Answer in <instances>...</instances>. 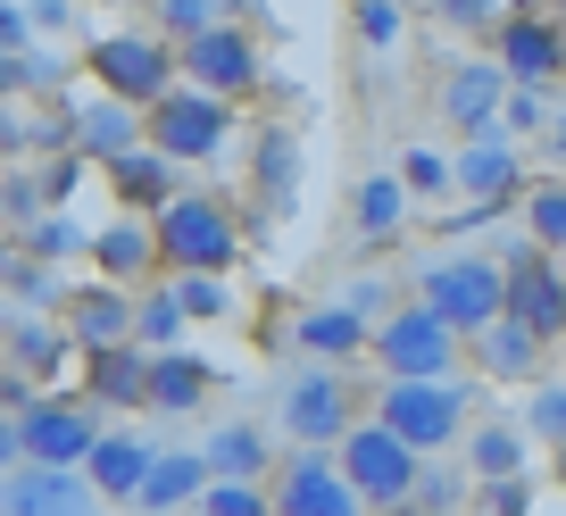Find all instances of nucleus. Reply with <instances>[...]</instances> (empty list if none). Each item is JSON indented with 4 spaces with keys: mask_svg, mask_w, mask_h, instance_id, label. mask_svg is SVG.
<instances>
[{
    "mask_svg": "<svg viewBox=\"0 0 566 516\" xmlns=\"http://www.w3.org/2000/svg\"><path fill=\"white\" fill-rule=\"evenodd\" d=\"M283 433L308 450H334L342 433H350V383H342L334 367H308L283 383Z\"/></svg>",
    "mask_w": 566,
    "mask_h": 516,
    "instance_id": "obj_7",
    "label": "nucleus"
},
{
    "mask_svg": "<svg viewBox=\"0 0 566 516\" xmlns=\"http://www.w3.org/2000/svg\"><path fill=\"white\" fill-rule=\"evenodd\" d=\"M500 67L516 75V84H549V75L566 67V25H549V18H509L500 25Z\"/></svg>",
    "mask_w": 566,
    "mask_h": 516,
    "instance_id": "obj_14",
    "label": "nucleus"
},
{
    "mask_svg": "<svg viewBox=\"0 0 566 516\" xmlns=\"http://www.w3.org/2000/svg\"><path fill=\"white\" fill-rule=\"evenodd\" d=\"M125 134H134V125H125V108H92V117H84V143H92V150H125Z\"/></svg>",
    "mask_w": 566,
    "mask_h": 516,
    "instance_id": "obj_39",
    "label": "nucleus"
},
{
    "mask_svg": "<svg viewBox=\"0 0 566 516\" xmlns=\"http://www.w3.org/2000/svg\"><path fill=\"white\" fill-rule=\"evenodd\" d=\"M25 425V450H34L42 466H84L92 442H101V425H92V409H59V400H42V409L18 417Z\"/></svg>",
    "mask_w": 566,
    "mask_h": 516,
    "instance_id": "obj_13",
    "label": "nucleus"
},
{
    "mask_svg": "<svg viewBox=\"0 0 566 516\" xmlns=\"http://www.w3.org/2000/svg\"><path fill=\"white\" fill-rule=\"evenodd\" d=\"M301 350L308 358H358V350H375V317L358 301L308 308V317H301Z\"/></svg>",
    "mask_w": 566,
    "mask_h": 516,
    "instance_id": "obj_16",
    "label": "nucleus"
},
{
    "mask_svg": "<svg viewBox=\"0 0 566 516\" xmlns=\"http://www.w3.org/2000/svg\"><path fill=\"white\" fill-rule=\"evenodd\" d=\"M459 192L483 200V209H500V200L516 192V150L492 143V134H467V150H459Z\"/></svg>",
    "mask_w": 566,
    "mask_h": 516,
    "instance_id": "obj_17",
    "label": "nucleus"
},
{
    "mask_svg": "<svg viewBox=\"0 0 566 516\" xmlns=\"http://www.w3.org/2000/svg\"><path fill=\"white\" fill-rule=\"evenodd\" d=\"M0 51H9V42H0ZM9 84H18V67H9V59H0V92H9Z\"/></svg>",
    "mask_w": 566,
    "mask_h": 516,
    "instance_id": "obj_46",
    "label": "nucleus"
},
{
    "mask_svg": "<svg viewBox=\"0 0 566 516\" xmlns=\"http://www.w3.org/2000/svg\"><path fill=\"white\" fill-rule=\"evenodd\" d=\"M209 383H217L209 358H184V350H159V358H150V409H167V417L200 409V392H209Z\"/></svg>",
    "mask_w": 566,
    "mask_h": 516,
    "instance_id": "obj_19",
    "label": "nucleus"
},
{
    "mask_svg": "<svg viewBox=\"0 0 566 516\" xmlns=\"http://www.w3.org/2000/svg\"><path fill=\"white\" fill-rule=\"evenodd\" d=\"M84 499H92V475H67V466H51V475H25L9 508H84Z\"/></svg>",
    "mask_w": 566,
    "mask_h": 516,
    "instance_id": "obj_26",
    "label": "nucleus"
},
{
    "mask_svg": "<svg viewBox=\"0 0 566 516\" xmlns=\"http://www.w3.org/2000/svg\"><path fill=\"white\" fill-rule=\"evenodd\" d=\"M500 117H509V134H542V125H549V92L542 84H516Z\"/></svg>",
    "mask_w": 566,
    "mask_h": 516,
    "instance_id": "obj_34",
    "label": "nucleus"
},
{
    "mask_svg": "<svg viewBox=\"0 0 566 516\" xmlns=\"http://www.w3.org/2000/svg\"><path fill=\"white\" fill-rule=\"evenodd\" d=\"M509 317H525L542 341L566 334V275L542 259V242H533V233H525V250L509 259Z\"/></svg>",
    "mask_w": 566,
    "mask_h": 516,
    "instance_id": "obj_10",
    "label": "nucleus"
},
{
    "mask_svg": "<svg viewBox=\"0 0 566 516\" xmlns=\"http://www.w3.org/2000/svg\"><path fill=\"white\" fill-rule=\"evenodd\" d=\"M18 450H25V425H0V466L18 459Z\"/></svg>",
    "mask_w": 566,
    "mask_h": 516,
    "instance_id": "obj_44",
    "label": "nucleus"
},
{
    "mask_svg": "<svg viewBox=\"0 0 566 516\" xmlns=\"http://www.w3.org/2000/svg\"><path fill=\"white\" fill-rule=\"evenodd\" d=\"M176 325H184V301H176V292H167V301H150V308H142V317H134V341H167V334H176Z\"/></svg>",
    "mask_w": 566,
    "mask_h": 516,
    "instance_id": "obj_38",
    "label": "nucleus"
},
{
    "mask_svg": "<svg viewBox=\"0 0 566 516\" xmlns=\"http://www.w3.org/2000/svg\"><path fill=\"white\" fill-rule=\"evenodd\" d=\"M509 84H516V75L500 67V59H475V67H459V75L442 84V117L459 125V134H492V125H500V101H509Z\"/></svg>",
    "mask_w": 566,
    "mask_h": 516,
    "instance_id": "obj_12",
    "label": "nucleus"
},
{
    "mask_svg": "<svg viewBox=\"0 0 566 516\" xmlns=\"http://www.w3.org/2000/svg\"><path fill=\"white\" fill-rule=\"evenodd\" d=\"M375 358H384L391 375H450L459 367V325H450L442 308L408 301L400 317L375 325Z\"/></svg>",
    "mask_w": 566,
    "mask_h": 516,
    "instance_id": "obj_5",
    "label": "nucleus"
},
{
    "mask_svg": "<svg viewBox=\"0 0 566 516\" xmlns=\"http://www.w3.org/2000/svg\"><path fill=\"white\" fill-rule=\"evenodd\" d=\"M34 250H42V259H59V250H84V233H75L67 217H42V225H34Z\"/></svg>",
    "mask_w": 566,
    "mask_h": 516,
    "instance_id": "obj_41",
    "label": "nucleus"
},
{
    "mask_svg": "<svg viewBox=\"0 0 566 516\" xmlns=\"http://www.w3.org/2000/svg\"><path fill=\"white\" fill-rule=\"evenodd\" d=\"M92 400H108V409H150V358H142V341L125 350V341H101V358H92Z\"/></svg>",
    "mask_w": 566,
    "mask_h": 516,
    "instance_id": "obj_18",
    "label": "nucleus"
},
{
    "mask_svg": "<svg viewBox=\"0 0 566 516\" xmlns=\"http://www.w3.org/2000/svg\"><path fill=\"white\" fill-rule=\"evenodd\" d=\"M259 200H266V209L292 200V134H266V143H259Z\"/></svg>",
    "mask_w": 566,
    "mask_h": 516,
    "instance_id": "obj_29",
    "label": "nucleus"
},
{
    "mask_svg": "<svg viewBox=\"0 0 566 516\" xmlns=\"http://www.w3.org/2000/svg\"><path fill=\"white\" fill-rule=\"evenodd\" d=\"M226 125H233V108H226V92H209V84H192V92L167 84L159 101H150V143H159L167 159H217V150H226Z\"/></svg>",
    "mask_w": 566,
    "mask_h": 516,
    "instance_id": "obj_4",
    "label": "nucleus"
},
{
    "mask_svg": "<svg viewBox=\"0 0 566 516\" xmlns=\"http://www.w3.org/2000/svg\"><path fill=\"white\" fill-rule=\"evenodd\" d=\"M0 42H25V18H18V9H0Z\"/></svg>",
    "mask_w": 566,
    "mask_h": 516,
    "instance_id": "obj_45",
    "label": "nucleus"
},
{
    "mask_svg": "<svg viewBox=\"0 0 566 516\" xmlns=\"http://www.w3.org/2000/svg\"><path fill=\"white\" fill-rule=\"evenodd\" d=\"M150 250H159V233H142V225H117V233L101 242V267H108V275H142V267H150Z\"/></svg>",
    "mask_w": 566,
    "mask_h": 516,
    "instance_id": "obj_31",
    "label": "nucleus"
},
{
    "mask_svg": "<svg viewBox=\"0 0 566 516\" xmlns=\"http://www.w3.org/2000/svg\"><path fill=\"white\" fill-rule=\"evenodd\" d=\"M233 217L217 209V200H192V192H176L159 209V250L176 259V267H209V275H226L233 267Z\"/></svg>",
    "mask_w": 566,
    "mask_h": 516,
    "instance_id": "obj_6",
    "label": "nucleus"
},
{
    "mask_svg": "<svg viewBox=\"0 0 566 516\" xmlns=\"http://www.w3.org/2000/svg\"><path fill=\"white\" fill-rule=\"evenodd\" d=\"M384 425L408 433L417 450H450V442L467 433V392L450 383V375H391Z\"/></svg>",
    "mask_w": 566,
    "mask_h": 516,
    "instance_id": "obj_2",
    "label": "nucleus"
},
{
    "mask_svg": "<svg viewBox=\"0 0 566 516\" xmlns=\"http://www.w3.org/2000/svg\"><path fill=\"white\" fill-rule=\"evenodd\" d=\"M275 508L283 516H350V508H367V499H358V483L342 475V459H325V450L301 442V459L275 475Z\"/></svg>",
    "mask_w": 566,
    "mask_h": 516,
    "instance_id": "obj_8",
    "label": "nucleus"
},
{
    "mask_svg": "<svg viewBox=\"0 0 566 516\" xmlns=\"http://www.w3.org/2000/svg\"><path fill=\"white\" fill-rule=\"evenodd\" d=\"M442 18L450 25H500V9L492 0H442Z\"/></svg>",
    "mask_w": 566,
    "mask_h": 516,
    "instance_id": "obj_42",
    "label": "nucleus"
},
{
    "mask_svg": "<svg viewBox=\"0 0 566 516\" xmlns=\"http://www.w3.org/2000/svg\"><path fill=\"white\" fill-rule=\"evenodd\" d=\"M200 483H209V459H150V475H142V508H176V499H192Z\"/></svg>",
    "mask_w": 566,
    "mask_h": 516,
    "instance_id": "obj_24",
    "label": "nucleus"
},
{
    "mask_svg": "<svg viewBox=\"0 0 566 516\" xmlns=\"http://www.w3.org/2000/svg\"><path fill=\"white\" fill-rule=\"evenodd\" d=\"M483 508H492V516H525V508H533L525 466H516V475H492V483H483Z\"/></svg>",
    "mask_w": 566,
    "mask_h": 516,
    "instance_id": "obj_36",
    "label": "nucleus"
},
{
    "mask_svg": "<svg viewBox=\"0 0 566 516\" xmlns=\"http://www.w3.org/2000/svg\"><path fill=\"white\" fill-rule=\"evenodd\" d=\"M400 183H408V192H450V183H459V159H442V150H408Z\"/></svg>",
    "mask_w": 566,
    "mask_h": 516,
    "instance_id": "obj_32",
    "label": "nucleus"
},
{
    "mask_svg": "<svg viewBox=\"0 0 566 516\" xmlns=\"http://www.w3.org/2000/svg\"><path fill=\"white\" fill-rule=\"evenodd\" d=\"M525 233L542 250H566V192H558V183H542V192L525 200Z\"/></svg>",
    "mask_w": 566,
    "mask_h": 516,
    "instance_id": "obj_30",
    "label": "nucleus"
},
{
    "mask_svg": "<svg viewBox=\"0 0 566 516\" xmlns=\"http://www.w3.org/2000/svg\"><path fill=\"white\" fill-rule=\"evenodd\" d=\"M67 325H75V341H117V334H134V301H117V292H84V301L67 308Z\"/></svg>",
    "mask_w": 566,
    "mask_h": 516,
    "instance_id": "obj_23",
    "label": "nucleus"
},
{
    "mask_svg": "<svg viewBox=\"0 0 566 516\" xmlns=\"http://www.w3.org/2000/svg\"><path fill=\"white\" fill-rule=\"evenodd\" d=\"M184 75H192V84H209V92H250L259 84V51H250V34L242 25H200V34H184Z\"/></svg>",
    "mask_w": 566,
    "mask_h": 516,
    "instance_id": "obj_9",
    "label": "nucleus"
},
{
    "mask_svg": "<svg viewBox=\"0 0 566 516\" xmlns=\"http://www.w3.org/2000/svg\"><path fill=\"white\" fill-rule=\"evenodd\" d=\"M358 34H367L375 51H391V42H400V0H358Z\"/></svg>",
    "mask_w": 566,
    "mask_h": 516,
    "instance_id": "obj_37",
    "label": "nucleus"
},
{
    "mask_svg": "<svg viewBox=\"0 0 566 516\" xmlns=\"http://www.w3.org/2000/svg\"><path fill=\"white\" fill-rule=\"evenodd\" d=\"M400 217H408V183L400 176H367L358 183V233H367V242H391Z\"/></svg>",
    "mask_w": 566,
    "mask_h": 516,
    "instance_id": "obj_22",
    "label": "nucleus"
},
{
    "mask_svg": "<svg viewBox=\"0 0 566 516\" xmlns=\"http://www.w3.org/2000/svg\"><path fill=\"white\" fill-rule=\"evenodd\" d=\"M424 450L408 442V433H391L384 417L375 425H350L342 433V475L358 483V499H375V508H400L408 492H417V475H424Z\"/></svg>",
    "mask_w": 566,
    "mask_h": 516,
    "instance_id": "obj_1",
    "label": "nucleus"
},
{
    "mask_svg": "<svg viewBox=\"0 0 566 516\" xmlns=\"http://www.w3.org/2000/svg\"><path fill=\"white\" fill-rule=\"evenodd\" d=\"M467 341H475V358H483V367L500 375V383H525V375L542 367V350H549V341L533 334L525 317H509V308H500V317L483 325V334H467Z\"/></svg>",
    "mask_w": 566,
    "mask_h": 516,
    "instance_id": "obj_15",
    "label": "nucleus"
},
{
    "mask_svg": "<svg viewBox=\"0 0 566 516\" xmlns=\"http://www.w3.org/2000/svg\"><path fill=\"white\" fill-rule=\"evenodd\" d=\"M84 475H92V492L125 499V492H142V475H150V450H142L134 433H101L92 459H84Z\"/></svg>",
    "mask_w": 566,
    "mask_h": 516,
    "instance_id": "obj_20",
    "label": "nucleus"
},
{
    "mask_svg": "<svg viewBox=\"0 0 566 516\" xmlns=\"http://www.w3.org/2000/svg\"><path fill=\"white\" fill-rule=\"evenodd\" d=\"M417 301L442 308L459 334H483V325L509 308V267H492V259H442V267H424Z\"/></svg>",
    "mask_w": 566,
    "mask_h": 516,
    "instance_id": "obj_3",
    "label": "nucleus"
},
{
    "mask_svg": "<svg viewBox=\"0 0 566 516\" xmlns=\"http://www.w3.org/2000/svg\"><path fill=\"white\" fill-rule=\"evenodd\" d=\"M525 433H542V442H566V383L533 400V425H525Z\"/></svg>",
    "mask_w": 566,
    "mask_h": 516,
    "instance_id": "obj_40",
    "label": "nucleus"
},
{
    "mask_svg": "<svg viewBox=\"0 0 566 516\" xmlns=\"http://www.w3.org/2000/svg\"><path fill=\"white\" fill-rule=\"evenodd\" d=\"M200 508L209 516H259V508H275V499H266L259 475H209L200 483Z\"/></svg>",
    "mask_w": 566,
    "mask_h": 516,
    "instance_id": "obj_28",
    "label": "nucleus"
},
{
    "mask_svg": "<svg viewBox=\"0 0 566 516\" xmlns=\"http://www.w3.org/2000/svg\"><path fill=\"white\" fill-rule=\"evenodd\" d=\"M176 301H184V317H226V284H217L209 267H184Z\"/></svg>",
    "mask_w": 566,
    "mask_h": 516,
    "instance_id": "obj_33",
    "label": "nucleus"
},
{
    "mask_svg": "<svg viewBox=\"0 0 566 516\" xmlns=\"http://www.w3.org/2000/svg\"><path fill=\"white\" fill-rule=\"evenodd\" d=\"M408 499H417V508H450L459 483H450V475H417V492H408Z\"/></svg>",
    "mask_w": 566,
    "mask_h": 516,
    "instance_id": "obj_43",
    "label": "nucleus"
},
{
    "mask_svg": "<svg viewBox=\"0 0 566 516\" xmlns=\"http://www.w3.org/2000/svg\"><path fill=\"white\" fill-rule=\"evenodd\" d=\"M176 167H184V159H167L159 143L142 150V159L125 150V159H117V192H125V209H167V200H176Z\"/></svg>",
    "mask_w": 566,
    "mask_h": 516,
    "instance_id": "obj_21",
    "label": "nucleus"
},
{
    "mask_svg": "<svg viewBox=\"0 0 566 516\" xmlns=\"http://www.w3.org/2000/svg\"><path fill=\"white\" fill-rule=\"evenodd\" d=\"M266 466V433L259 425H226L209 442V475H259Z\"/></svg>",
    "mask_w": 566,
    "mask_h": 516,
    "instance_id": "obj_27",
    "label": "nucleus"
},
{
    "mask_svg": "<svg viewBox=\"0 0 566 516\" xmlns=\"http://www.w3.org/2000/svg\"><path fill=\"white\" fill-rule=\"evenodd\" d=\"M467 466H475V483L516 475V466H525V433H516V425H483L475 442H467Z\"/></svg>",
    "mask_w": 566,
    "mask_h": 516,
    "instance_id": "obj_25",
    "label": "nucleus"
},
{
    "mask_svg": "<svg viewBox=\"0 0 566 516\" xmlns=\"http://www.w3.org/2000/svg\"><path fill=\"white\" fill-rule=\"evenodd\" d=\"M558 143H566V125H558Z\"/></svg>",
    "mask_w": 566,
    "mask_h": 516,
    "instance_id": "obj_47",
    "label": "nucleus"
},
{
    "mask_svg": "<svg viewBox=\"0 0 566 516\" xmlns=\"http://www.w3.org/2000/svg\"><path fill=\"white\" fill-rule=\"evenodd\" d=\"M92 67H101L108 84L125 92V101H142V108H150L167 84H176V67H184V59L167 51V42H150V34H134V42H125V34H108L101 51H92Z\"/></svg>",
    "mask_w": 566,
    "mask_h": 516,
    "instance_id": "obj_11",
    "label": "nucleus"
},
{
    "mask_svg": "<svg viewBox=\"0 0 566 516\" xmlns=\"http://www.w3.org/2000/svg\"><path fill=\"white\" fill-rule=\"evenodd\" d=\"M233 0H159V18H167V34H200V25H217Z\"/></svg>",
    "mask_w": 566,
    "mask_h": 516,
    "instance_id": "obj_35",
    "label": "nucleus"
}]
</instances>
